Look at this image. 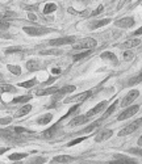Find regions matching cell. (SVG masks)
Masks as SVG:
<instances>
[{
    "label": "cell",
    "mask_w": 142,
    "mask_h": 164,
    "mask_svg": "<svg viewBox=\"0 0 142 164\" xmlns=\"http://www.w3.org/2000/svg\"><path fill=\"white\" fill-rule=\"evenodd\" d=\"M96 44H97V42H96L93 38H84V40L76 42L72 49H75V50H83V49L91 50V49H93V47L96 46Z\"/></svg>",
    "instance_id": "cell-1"
},
{
    "label": "cell",
    "mask_w": 142,
    "mask_h": 164,
    "mask_svg": "<svg viewBox=\"0 0 142 164\" xmlns=\"http://www.w3.org/2000/svg\"><path fill=\"white\" fill-rule=\"evenodd\" d=\"M88 121H90V117H88V116H78V117L72 118V121H71L68 125H70V126H78V125L86 124Z\"/></svg>",
    "instance_id": "cell-13"
},
{
    "label": "cell",
    "mask_w": 142,
    "mask_h": 164,
    "mask_svg": "<svg viewBox=\"0 0 142 164\" xmlns=\"http://www.w3.org/2000/svg\"><path fill=\"white\" fill-rule=\"evenodd\" d=\"M12 122V118L11 117H4V118H0V125H8Z\"/></svg>",
    "instance_id": "cell-38"
},
{
    "label": "cell",
    "mask_w": 142,
    "mask_h": 164,
    "mask_svg": "<svg viewBox=\"0 0 142 164\" xmlns=\"http://www.w3.org/2000/svg\"><path fill=\"white\" fill-rule=\"evenodd\" d=\"M114 25L116 26H118V28H132L133 25H134V19L133 17H124V19H120L117 20V21L114 22Z\"/></svg>",
    "instance_id": "cell-9"
},
{
    "label": "cell",
    "mask_w": 142,
    "mask_h": 164,
    "mask_svg": "<svg viewBox=\"0 0 142 164\" xmlns=\"http://www.w3.org/2000/svg\"><path fill=\"white\" fill-rule=\"evenodd\" d=\"M13 130H15L17 134H26V133H32V131H30V130H28V129H24V127H19V126L13 127Z\"/></svg>",
    "instance_id": "cell-35"
},
{
    "label": "cell",
    "mask_w": 142,
    "mask_h": 164,
    "mask_svg": "<svg viewBox=\"0 0 142 164\" xmlns=\"http://www.w3.org/2000/svg\"><path fill=\"white\" fill-rule=\"evenodd\" d=\"M26 68H28V71H30V72L36 71V70H38V68H40V62H38V60H36V59L28 60V62H26Z\"/></svg>",
    "instance_id": "cell-17"
},
{
    "label": "cell",
    "mask_w": 142,
    "mask_h": 164,
    "mask_svg": "<svg viewBox=\"0 0 142 164\" xmlns=\"http://www.w3.org/2000/svg\"><path fill=\"white\" fill-rule=\"evenodd\" d=\"M138 110H139L138 105H133V106H130V108L125 109L122 113H120L118 117H117V120L118 121H124V120H126V118H130L132 116H134L136 113H138Z\"/></svg>",
    "instance_id": "cell-6"
},
{
    "label": "cell",
    "mask_w": 142,
    "mask_h": 164,
    "mask_svg": "<svg viewBox=\"0 0 142 164\" xmlns=\"http://www.w3.org/2000/svg\"><path fill=\"white\" fill-rule=\"evenodd\" d=\"M51 120H53V114L51 113H47V114H45V116H42V117L38 118L37 124L38 125H46V124H49Z\"/></svg>",
    "instance_id": "cell-18"
},
{
    "label": "cell",
    "mask_w": 142,
    "mask_h": 164,
    "mask_svg": "<svg viewBox=\"0 0 142 164\" xmlns=\"http://www.w3.org/2000/svg\"><path fill=\"white\" fill-rule=\"evenodd\" d=\"M82 1H88V0H82Z\"/></svg>",
    "instance_id": "cell-50"
},
{
    "label": "cell",
    "mask_w": 142,
    "mask_h": 164,
    "mask_svg": "<svg viewBox=\"0 0 142 164\" xmlns=\"http://www.w3.org/2000/svg\"><path fill=\"white\" fill-rule=\"evenodd\" d=\"M58 127H59V125H54V126H51L50 129H47V130L43 133V136H46V138H51V136L57 133Z\"/></svg>",
    "instance_id": "cell-22"
},
{
    "label": "cell",
    "mask_w": 142,
    "mask_h": 164,
    "mask_svg": "<svg viewBox=\"0 0 142 164\" xmlns=\"http://www.w3.org/2000/svg\"><path fill=\"white\" fill-rule=\"evenodd\" d=\"M28 154H25V152H20V154H12L9 155V159L11 160H21V159L26 158Z\"/></svg>",
    "instance_id": "cell-29"
},
{
    "label": "cell",
    "mask_w": 142,
    "mask_h": 164,
    "mask_svg": "<svg viewBox=\"0 0 142 164\" xmlns=\"http://www.w3.org/2000/svg\"><path fill=\"white\" fill-rule=\"evenodd\" d=\"M12 51H21L20 47H15V49H8L7 50V53H12Z\"/></svg>",
    "instance_id": "cell-44"
},
{
    "label": "cell",
    "mask_w": 142,
    "mask_h": 164,
    "mask_svg": "<svg viewBox=\"0 0 142 164\" xmlns=\"http://www.w3.org/2000/svg\"><path fill=\"white\" fill-rule=\"evenodd\" d=\"M0 89L3 91V92H15L16 87L9 85V84H1V85H0Z\"/></svg>",
    "instance_id": "cell-30"
},
{
    "label": "cell",
    "mask_w": 142,
    "mask_h": 164,
    "mask_svg": "<svg viewBox=\"0 0 142 164\" xmlns=\"http://www.w3.org/2000/svg\"><path fill=\"white\" fill-rule=\"evenodd\" d=\"M91 93H92L91 91H86V92L78 93V95H75V96L66 99L65 100V104H68V102H83V101H86V100L91 96Z\"/></svg>",
    "instance_id": "cell-4"
},
{
    "label": "cell",
    "mask_w": 142,
    "mask_h": 164,
    "mask_svg": "<svg viewBox=\"0 0 142 164\" xmlns=\"http://www.w3.org/2000/svg\"><path fill=\"white\" fill-rule=\"evenodd\" d=\"M24 9H28V11H37L38 7L37 5H22Z\"/></svg>",
    "instance_id": "cell-41"
},
{
    "label": "cell",
    "mask_w": 142,
    "mask_h": 164,
    "mask_svg": "<svg viewBox=\"0 0 142 164\" xmlns=\"http://www.w3.org/2000/svg\"><path fill=\"white\" fill-rule=\"evenodd\" d=\"M100 58L108 59V60H112L113 63H117V58H116V55H114L113 53H111V51H104V53L100 55Z\"/></svg>",
    "instance_id": "cell-20"
},
{
    "label": "cell",
    "mask_w": 142,
    "mask_h": 164,
    "mask_svg": "<svg viewBox=\"0 0 142 164\" xmlns=\"http://www.w3.org/2000/svg\"><path fill=\"white\" fill-rule=\"evenodd\" d=\"M109 22H111V20L109 19H104V20H100V21H96V22H93L92 24L91 29H97V28H100V26H104V25L109 24Z\"/></svg>",
    "instance_id": "cell-23"
},
{
    "label": "cell",
    "mask_w": 142,
    "mask_h": 164,
    "mask_svg": "<svg viewBox=\"0 0 142 164\" xmlns=\"http://www.w3.org/2000/svg\"><path fill=\"white\" fill-rule=\"evenodd\" d=\"M67 12L71 13V15H76V16H88V11H83V12H79V11H75V9H72V8H68Z\"/></svg>",
    "instance_id": "cell-32"
},
{
    "label": "cell",
    "mask_w": 142,
    "mask_h": 164,
    "mask_svg": "<svg viewBox=\"0 0 142 164\" xmlns=\"http://www.w3.org/2000/svg\"><path fill=\"white\" fill-rule=\"evenodd\" d=\"M100 125V122H95V124H92V125H90L88 127H86V129H83V130L80 131V133H90V131H92L95 127H97Z\"/></svg>",
    "instance_id": "cell-34"
},
{
    "label": "cell",
    "mask_w": 142,
    "mask_h": 164,
    "mask_svg": "<svg viewBox=\"0 0 142 164\" xmlns=\"http://www.w3.org/2000/svg\"><path fill=\"white\" fill-rule=\"evenodd\" d=\"M5 151H8V147H1V149H0V155L4 154Z\"/></svg>",
    "instance_id": "cell-45"
},
{
    "label": "cell",
    "mask_w": 142,
    "mask_h": 164,
    "mask_svg": "<svg viewBox=\"0 0 142 164\" xmlns=\"http://www.w3.org/2000/svg\"><path fill=\"white\" fill-rule=\"evenodd\" d=\"M54 80H55V79H54V77H50L49 80H47L46 83H45V85H47V84H50V83H51V81H54Z\"/></svg>",
    "instance_id": "cell-48"
},
{
    "label": "cell",
    "mask_w": 142,
    "mask_h": 164,
    "mask_svg": "<svg viewBox=\"0 0 142 164\" xmlns=\"http://www.w3.org/2000/svg\"><path fill=\"white\" fill-rule=\"evenodd\" d=\"M107 105H108V102H107V101H101L100 104H97L96 106H93V108L91 109L90 112H87V114H86V116H88V117H92V116L97 114L99 112H101Z\"/></svg>",
    "instance_id": "cell-12"
},
{
    "label": "cell",
    "mask_w": 142,
    "mask_h": 164,
    "mask_svg": "<svg viewBox=\"0 0 142 164\" xmlns=\"http://www.w3.org/2000/svg\"><path fill=\"white\" fill-rule=\"evenodd\" d=\"M71 160H72V158L68 156V155H59V156H55V158L51 159L53 163H68Z\"/></svg>",
    "instance_id": "cell-16"
},
{
    "label": "cell",
    "mask_w": 142,
    "mask_h": 164,
    "mask_svg": "<svg viewBox=\"0 0 142 164\" xmlns=\"http://www.w3.org/2000/svg\"><path fill=\"white\" fill-rule=\"evenodd\" d=\"M55 9H57V4L47 3L46 5H45V8H43V13H45V15H46V13H51V12H54Z\"/></svg>",
    "instance_id": "cell-25"
},
{
    "label": "cell",
    "mask_w": 142,
    "mask_h": 164,
    "mask_svg": "<svg viewBox=\"0 0 142 164\" xmlns=\"http://www.w3.org/2000/svg\"><path fill=\"white\" fill-rule=\"evenodd\" d=\"M13 16H16L15 13H12V12H7V13H4V15H3V19H4V17H13Z\"/></svg>",
    "instance_id": "cell-43"
},
{
    "label": "cell",
    "mask_w": 142,
    "mask_h": 164,
    "mask_svg": "<svg viewBox=\"0 0 142 164\" xmlns=\"http://www.w3.org/2000/svg\"><path fill=\"white\" fill-rule=\"evenodd\" d=\"M76 110H79V105H78V102H76V105H75V106H72V108H71L70 110H68L67 113H66V114L61 118V120H65V118L70 117V116H71V114H74V113H75V112H76Z\"/></svg>",
    "instance_id": "cell-31"
},
{
    "label": "cell",
    "mask_w": 142,
    "mask_h": 164,
    "mask_svg": "<svg viewBox=\"0 0 142 164\" xmlns=\"http://www.w3.org/2000/svg\"><path fill=\"white\" fill-rule=\"evenodd\" d=\"M37 84V80L36 79H32V80H28V81H24V83H20L19 85L22 88H32L33 85H36Z\"/></svg>",
    "instance_id": "cell-27"
},
{
    "label": "cell",
    "mask_w": 142,
    "mask_h": 164,
    "mask_svg": "<svg viewBox=\"0 0 142 164\" xmlns=\"http://www.w3.org/2000/svg\"><path fill=\"white\" fill-rule=\"evenodd\" d=\"M32 99V96H20V97H16L15 100H13V102L15 104H17V102H26V101H29V100Z\"/></svg>",
    "instance_id": "cell-33"
},
{
    "label": "cell",
    "mask_w": 142,
    "mask_h": 164,
    "mask_svg": "<svg viewBox=\"0 0 142 164\" xmlns=\"http://www.w3.org/2000/svg\"><path fill=\"white\" fill-rule=\"evenodd\" d=\"M53 74H61V68H53Z\"/></svg>",
    "instance_id": "cell-46"
},
{
    "label": "cell",
    "mask_w": 142,
    "mask_h": 164,
    "mask_svg": "<svg viewBox=\"0 0 142 164\" xmlns=\"http://www.w3.org/2000/svg\"><path fill=\"white\" fill-rule=\"evenodd\" d=\"M20 134H17L13 129H0V136H3L8 140H17L20 138Z\"/></svg>",
    "instance_id": "cell-8"
},
{
    "label": "cell",
    "mask_w": 142,
    "mask_h": 164,
    "mask_svg": "<svg viewBox=\"0 0 142 164\" xmlns=\"http://www.w3.org/2000/svg\"><path fill=\"white\" fill-rule=\"evenodd\" d=\"M134 34H136V36H139V34H142V29H141V28L137 29V30L134 32Z\"/></svg>",
    "instance_id": "cell-47"
},
{
    "label": "cell",
    "mask_w": 142,
    "mask_h": 164,
    "mask_svg": "<svg viewBox=\"0 0 142 164\" xmlns=\"http://www.w3.org/2000/svg\"><path fill=\"white\" fill-rule=\"evenodd\" d=\"M24 32L30 36H42V34L50 33L51 30L45 26H24Z\"/></svg>",
    "instance_id": "cell-2"
},
{
    "label": "cell",
    "mask_w": 142,
    "mask_h": 164,
    "mask_svg": "<svg viewBox=\"0 0 142 164\" xmlns=\"http://www.w3.org/2000/svg\"><path fill=\"white\" fill-rule=\"evenodd\" d=\"M141 124H142L141 120H137V121H134V122H132V124L128 125L126 127H124L121 131H118V136H125V135H129V134L134 133V131L141 126Z\"/></svg>",
    "instance_id": "cell-3"
},
{
    "label": "cell",
    "mask_w": 142,
    "mask_h": 164,
    "mask_svg": "<svg viewBox=\"0 0 142 164\" xmlns=\"http://www.w3.org/2000/svg\"><path fill=\"white\" fill-rule=\"evenodd\" d=\"M7 68L9 70V72H12V74H15V75H21V68L19 67V66H13V65H8L7 66Z\"/></svg>",
    "instance_id": "cell-26"
},
{
    "label": "cell",
    "mask_w": 142,
    "mask_h": 164,
    "mask_svg": "<svg viewBox=\"0 0 142 164\" xmlns=\"http://www.w3.org/2000/svg\"><path fill=\"white\" fill-rule=\"evenodd\" d=\"M30 110H32V105H24L21 109H19L17 113H16V117H22V116L28 114Z\"/></svg>",
    "instance_id": "cell-21"
},
{
    "label": "cell",
    "mask_w": 142,
    "mask_h": 164,
    "mask_svg": "<svg viewBox=\"0 0 142 164\" xmlns=\"http://www.w3.org/2000/svg\"><path fill=\"white\" fill-rule=\"evenodd\" d=\"M41 55H59V54H62L61 50L58 49H53V50H42L41 51Z\"/></svg>",
    "instance_id": "cell-24"
},
{
    "label": "cell",
    "mask_w": 142,
    "mask_h": 164,
    "mask_svg": "<svg viewBox=\"0 0 142 164\" xmlns=\"http://www.w3.org/2000/svg\"><path fill=\"white\" fill-rule=\"evenodd\" d=\"M58 91V88L57 87H49V88H46V89H40V91H37V96H46V95H54V93Z\"/></svg>",
    "instance_id": "cell-15"
},
{
    "label": "cell",
    "mask_w": 142,
    "mask_h": 164,
    "mask_svg": "<svg viewBox=\"0 0 142 164\" xmlns=\"http://www.w3.org/2000/svg\"><path fill=\"white\" fill-rule=\"evenodd\" d=\"M28 17H29V20H32V21H34V20H37V16L34 15V13H29Z\"/></svg>",
    "instance_id": "cell-42"
},
{
    "label": "cell",
    "mask_w": 142,
    "mask_h": 164,
    "mask_svg": "<svg viewBox=\"0 0 142 164\" xmlns=\"http://www.w3.org/2000/svg\"><path fill=\"white\" fill-rule=\"evenodd\" d=\"M112 135H113V131H112V130H103V131H99V134H96V136H95V142H97V143L104 142V140L109 139Z\"/></svg>",
    "instance_id": "cell-10"
},
{
    "label": "cell",
    "mask_w": 142,
    "mask_h": 164,
    "mask_svg": "<svg viewBox=\"0 0 142 164\" xmlns=\"http://www.w3.org/2000/svg\"><path fill=\"white\" fill-rule=\"evenodd\" d=\"M133 53L132 51H125V53H124V59H125V60H132L133 59Z\"/></svg>",
    "instance_id": "cell-40"
},
{
    "label": "cell",
    "mask_w": 142,
    "mask_h": 164,
    "mask_svg": "<svg viewBox=\"0 0 142 164\" xmlns=\"http://www.w3.org/2000/svg\"><path fill=\"white\" fill-rule=\"evenodd\" d=\"M8 26H9V22L0 20V30H5V29H8Z\"/></svg>",
    "instance_id": "cell-39"
},
{
    "label": "cell",
    "mask_w": 142,
    "mask_h": 164,
    "mask_svg": "<svg viewBox=\"0 0 142 164\" xmlns=\"http://www.w3.org/2000/svg\"><path fill=\"white\" fill-rule=\"evenodd\" d=\"M75 89H76V87H75V85H67V87H63V88H61V89L58 88V91L54 93V95H55V99H54V101H57L59 97L63 96V95H66V93L74 92Z\"/></svg>",
    "instance_id": "cell-11"
},
{
    "label": "cell",
    "mask_w": 142,
    "mask_h": 164,
    "mask_svg": "<svg viewBox=\"0 0 142 164\" xmlns=\"http://www.w3.org/2000/svg\"><path fill=\"white\" fill-rule=\"evenodd\" d=\"M87 139V136H82V138H78V139H74V140H71L70 143H68V147H71V146H74V145H78V143H80V142H83V140H86Z\"/></svg>",
    "instance_id": "cell-37"
},
{
    "label": "cell",
    "mask_w": 142,
    "mask_h": 164,
    "mask_svg": "<svg viewBox=\"0 0 142 164\" xmlns=\"http://www.w3.org/2000/svg\"><path fill=\"white\" fill-rule=\"evenodd\" d=\"M117 104H118V100H116V101H114L113 104H112V105L109 106V108L107 109V110H105V113H104V114H103L101 120H105V118H108L109 116H111L112 113H113V112H114V109H116V106H117Z\"/></svg>",
    "instance_id": "cell-19"
},
{
    "label": "cell",
    "mask_w": 142,
    "mask_h": 164,
    "mask_svg": "<svg viewBox=\"0 0 142 164\" xmlns=\"http://www.w3.org/2000/svg\"><path fill=\"white\" fill-rule=\"evenodd\" d=\"M76 38L74 36H68V37H59L55 40H51L49 42L51 46H61V45H67V44H74Z\"/></svg>",
    "instance_id": "cell-5"
},
{
    "label": "cell",
    "mask_w": 142,
    "mask_h": 164,
    "mask_svg": "<svg viewBox=\"0 0 142 164\" xmlns=\"http://www.w3.org/2000/svg\"><path fill=\"white\" fill-rule=\"evenodd\" d=\"M103 9H104V7H103V5H99V7H97V8H96L95 11H92V12L90 13V16H91V17H93V16H97V15H100V13L103 12Z\"/></svg>",
    "instance_id": "cell-36"
},
{
    "label": "cell",
    "mask_w": 142,
    "mask_h": 164,
    "mask_svg": "<svg viewBox=\"0 0 142 164\" xmlns=\"http://www.w3.org/2000/svg\"><path fill=\"white\" fill-rule=\"evenodd\" d=\"M139 96V91L138 89H132L129 93H128L126 96L124 97V100L121 101V106H128V105H130L134 100L137 99V97Z\"/></svg>",
    "instance_id": "cell-7"
},
{
    "label": "cell",
    "mask_w": 142,
    "mask_h": 164,
    "mask_svg": "<svg viewBox=\"0 0 142 164\" xmlns=\"http://www.w3.org/2000/svg\"><path fill=\"white\" fill-rule=\"evenodd\" d=\"M141 44V40H129L126 41V42H124V44L118 45V49H130V47H134V46H138V45Z\"/></svg>",
    "instance_id": "cell-14"
},
{
    "label": "cell",
    "mask_w": 142,
    "mask_h": 164,
    "mask_svg": "<svg viewBox=\"0 0 142 164\" xmlns=\"http://www.w3.org/2000/svg\"><path fill=\"white\" fill-rule=\"evenodd\" d=\"M138 146H142V136L138 138Z\"/></svg>",
    "instance_id": "cell-49"
},
{
    "label": "cell",
    "mask_w": 142,
    "mask_h": 164,
    "mask_svg": "<svg viewBox=\"0 0 142 164\" xmlns=\"http://www.w3.org/2000/svg\"><path fill=\"white\" fill-rule=\"evenodd\" d=\"M90 50H87V51H84V53H80V54H76V55H74L72 58H74V62H78V60H82V59L87 58V56L90 55Z\"/></svg>",
    "instance_id": "cell-28"
}]
</instances>
